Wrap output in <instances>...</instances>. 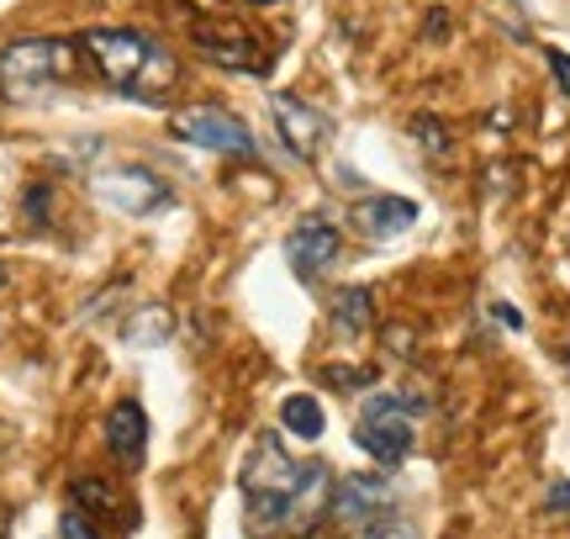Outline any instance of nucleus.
<instances>
[{
	"label": "nucleus",
	"instance_id": "1",
	"mask_svg": "<svg viewBox=\"0 0 570 539\" xmlns=\"http://www.w3.org/2000/svg\"><path fill=\"white\" fill-rule=\"evenodd\" d=\"M333 465L327 460H296L285 455L275 429L254 439L244 460V529L254 539H302L333 513Z\"/></svg>",
	"mask_w": 570,
	"mask_h": 539
},
{
	"label": "nucleus",
	"instance_id": "2",
	"mask_svg": "<svg viewBox=\"0 0 570 539\" xmlns=\"http://www.w3.org/2000/svg\"><path fill=\"white\" fill-rule=\"evenodd\" d=\"M80 53L111 90H122L132 101L154 106L180 85V59L164 42L132 32V27H90L80 38Z\"/></svg>",
	"mask_w": 570,
	"mask_h": 539
},
{
	"label": "nucleus",
	"instance_id": "3",
	"mask_svg": "<svg viewBox=\"0 0 570 539\" xmlns=\"http://www.w3.org/2000/svg\"><path fill=\"white\" fill-rule=\"evenodd\" d=\"M80 80V48L63 38H17L0 48V90L11 101H27L38 90Z\"/></svg>",
	"mask_w": 570,
	"mask_h": 539
},
{
	"label": "nucleus",
	"instance_id": "4",
	"mask_svg": "<svg viewBox=\"0 0 570 539\" xmlns=\"http://www.w3.org/2000/svg\"><path fill=\"white\" fill-rule=\"evenodd\" d=\"M417 413H423V396L412 392H370V402L360 408L354 423V444L365 450L375 465H402L417 444Z\"/></svg>",
	"mask_w": 570,
	"mask_h": 539
},
{
	"label": "nucleus",
	"instance_id": "5",
	"mask_svg": "<svg viewBox=\"0 0 570 539\" xmlns=\"http://www.w3.org/2000/svg\"><path fill=\"white\" fill-rule=\"evenodd\" d=\"M333 523L354 529L360 539H386L391 519H396V492H391L386 471H360L333 487Z\"/></svg>",
	"mask_w": 570,
	"mask_h": 539
},
{
	"label": "nucleus",
	"instance_id": "6",
	"mask_svg": "<svg viewBox=\"0 0 570 539\" xmlns=\"http://www.w3.org/2000/svg\"><path fill=\"white\" fill-rule=\"evenodd\" d=\"M90 196L117 217H154L159 207H169V180L142 165H111L90 180Z\"/></svg>",
	"mask_w": 570,
	"mask_h": 539
},
{
	"label": "nucleus",
	"instance_id": "7",
	"mask_svg": "<svg viewBox=\"0 0 570 539\" xmlns=\"http://www.w3.org/2000/svg\"><path fill=\"white\" fill-rule=\"evenodd\" d=\"M175 133L185 144L206 148V154H233V159H254V133H248L233 111L223 106H190L175 117Z\"/></svg>",
	"mask_w": 570,
	"mask_h": 539
},
{
	"label": "nucleus",
	"instance_id": "8",
	"mask_svg": "<svg viewBox=\"0 0 570 539\" xmlns=\"http://www.w3.org/2000/svg\"><path fill=\"white\" fill-rule=\"evenodd\" d=\"M190 38H196V48H202V59H212L217 69H233V75H265L269 69L259 38L244 32L238 21H196Z\"/></svg>",
	"mask_w": 570,
	"mask_h": 539
},
{
	"label": "nucleus",
	"instance_id": "9",
	"mask_svg": "<svg viewBox=\"0 0 570 539\" xmlns=\"http://www.w3.org/2000/svg\"><path fill=\"white\" fill-rule=\"evenodd\" d=\"M338 249H344V238H338V228L327 217H302L296 228L285 233V259H291V270L302 275L306 286L323 281L327 270H333Z\"/></svg>",
	"mask_w": 570,
	"mask_h": 539
},
{
	"label": "nucleus",
	"instance_id": "10",
	"mask_svg": "<svg viewBox=\"0 0 570 539\" xmlns=\"http://www.w3.org/2000/svg\"><path fill=\"white\" fill-rule=\"evenodd\" d=\"M269 111H275V127H281V144L291 148L296 159H317V148H323V138H327V117H323V111H312L306 101L285 96V90H275Z\"/></svg>",
	"mask_w": 570,
	"mask_h": 539
},
{
	"label": "nucleus",
	"instance_id": "11",
	"mask_svg": "<svg viewBox=\"0 0 570 539\" xmlns=\"http://www.w3.org/2000/svg\"><path fill=\"white\" fill-rule=\"evenodd\" d=\"M417 202H407V196H365L360 207H354V228L365 233V238H402V233L417 228Z\"/></svg>",
	"mask_w": 570,
	"mask_h": 539
},
{
	"label": "nucleus",
	"instance_id": "12",
	"mask_svg": "<svg viewBox=\"0 0 570 539\" xmlns=\"http://www.w3.org/2000/svg\"><path fill=\"white\" fill-rule=\"evenodd\" d=\"M106 444H111V455L122 460V465H138L142 460V450H148V418H142L138 402H117L106 413Z\"/></svg>",
	"mask_w": 570,
	"mask_h": 539
},
{
	"label": "nucleus",
	"instance_id": "13",
	"mask_svg": "<svg viewBox=\"0 0 570 539\" xmlns=\"http://www.w3.org/2000/svg\"><path fill=\"white\" fill-rule=\"evenodd\" d=\"M69 502H75V508H85L90 519H117V513H122V519L138 523V513H132V502H127L122 492H117L111 481H101V477L75 481V492H69Z\"/></svg>",
	"mask_w": 570,
	"mask_h": 539
},
{
	"label": "nucleus",
	"instance_id": "14",
	"mask_svg": "<svg viewBox=\"0 0 570 539\" xmlns=\"http://www.w3.org/2000/svg\"><path fill=\"white\" fill-rule=\"evenodd\" d=\"M327 312H333V323L344 333H365L370 323H375V302H370L365 286H344L333 302H327Z\"/></svg>",
	"mask_w": 570,
	"mask_h": 539
},
{
	"label": "nucleus",
	"instance_id": "15",
	"mask_svg": "<svg viewBox=\"0 0 570 539\" xmlns=\"http://www.w3.org/2000/svg\"><path fill=\"white\" fill-rule=\"evenodd\" d=\"M281 423L296 439H317V434H323V402H317V396H306V392L285 396V402H281Z\"/></svg>",
	"mask_w": 570,
	"mask_h": 539
},
{
	"label": "nucleus",
	"instance_id": "16",
	"mask_svg": "<svg viewBox=\"0 0 570 539\" xmlns=\"http://www.w3.org/2000/svg\"><path fill=\"white\" fill-rule=\"evenodd\" d=\"M122 333H127V344H138V350H154V344H164V339H169V312H164V307H142Z\"/></svg>",
	"mask_w": 570,
	"mask_h": 539
},
{
	"label": "nucleus",
	"instance_id": "17",
	"mask_svg": "<svg viewBox=\"0 0 570 539\" xmlns=\"http://www.w3.org/2000/svg\"><path fill=\"white\" fill-rule=\"evenodd\" d=\"M59 539H106V535L96 529V519H90L85 508H75V502H69V508L59 513Z\"/></svg>",
	"mask_w": 570,
	"mask_h": 539
},
{
	"label": "nucleus",
	"instance_id": "18",
	"mask_svg": "<svg viewBox=\"0 0 570 539\" xmlns=\"http://www.w3.org/2000/svg\"><path fill=\"white\" fill-rule=\"evenodd\" d=\"M412 133H417V144H423V148H433V154H444V127H439V122H428V117H417V122H412Z\"/></svg>",
	"mask_w": 570,
	"mask_h": 539
},
{
	"label": "nucleus",
	"instance_id": "19",
	"mask_svg": "<svg viewBox=\"0 0 570 539\" xmlns=\"http://www.w3.org/2000/svg\"><path fill=\"white\" fill-rule=\"evenodd\" d=\"M544 59H550V69H554V80H560V90L570 96V53H560V48H544Z\"/></svg>",
	"mask_w": 570,
	"mask_h": 539
},
{
	"label": "nucleus",
	"instance_id": "20",
	"mask_svg": "<svg viewBox=\"0 0 570 539\" xmlns=\"http://www.w3.org/2000/svg\"><path fill=\"white\" fill-rule=\"evenodd\" d=\"M550 508H566L570 513V481H554L550 487Z\"/></svg>",
	"mask_w": 570,
	"mask_h": 539
},
{
	"label": "nucleus",
	"instance_id": "21",
	"mask_svg": "<svg viewBox=\"0 0 570 539\" xmlns=\"http://www.w3.org/2000/svg\"><path fill=\"white\" fill-rule=\"evenodd\" d=\"M248 6H275V0H248Z\"/></svg>",
	"mask_w": 570,
	"mask_h": 539
},
{
	"label": "nucleus",
	"instance_id": "22",
	"mask_svg": "<svg viewBox=\"0 0 570 539\" xmlns=\"http://www.w3.org/2000/svg\"><path fill=\"white\" fill-rule=\"evenodd\" d=\"M0 539H6V519H0Z\"/></svg>",
	"mask_w": 570,
	"mask_h": 539
},
{
	"label": "nucleus",
	"instance_id": "23",
	"mask_svg": "<svg viewBox=\"0 0 570 539\" xmlns=\"http://www.w3.org/2000/svg\"><path fill=\"white\" fill-rule=\"evenodd\" d=\"M0 281H6V270H0Z\"/></svg>",
	"mask_w": 570,
	"mask_h": 539
}]
</instances>
